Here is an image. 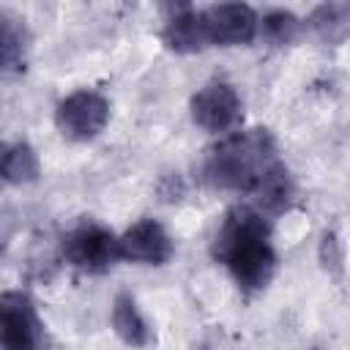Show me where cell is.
I'll return each mask as SVG.
<instances>
[{
	"instance_id": "obj_1",
	"label": "cell",
	"mask_w": 350,
	"mask_h": 350,
	"mask_svg": "<svg viewBox=\"0 0 350 350\" xmlns=\"http://www.w3.org/2000/svg\"><path fill=\"white\" fill-rule=\"evenodd\" d=\"M211 257L230 271L246 295L265 290L279 265L268 219L252 205L230 208L211 241Z\"/></svg>"
},
{
	"instance_id": "obj_2",
	"label": "cell",
	"mask_w": 350,
	"mask_h": 350,
	"mask_svg": "<svg viewBox=\"0 0 350 350\" xmlns=\"http://www.w3.org/2000/svg\"><path fill=\"white\" fill-rule=\"evenodd\" d=\"M284 161L279 159L276 139L268 129L254 126L224 137L213 145L202 164V178L208 186L221 191H238L254 197V191L279 170Z\"/></svg>"
},
{
	"instance_id": "obj_3",
	"label": "cell",
	"mask_w": 350,
	"mask_h": 350,
	"mask_svg": "<svg viewBox=\"0 0 350 350\" xmlns=\"http://www.w3.org/2000/svg\"><path fill=\"white\" fill-rule=\"evenodd\" d=\"M63 260L79 273H107L118 260V235L98 221H79L63 235Z\"/></svg>"
},
{
	"instance_id": "obj_4",
	"label": "cell",
	"mask_w": 350,
	"mask_h": 350,
	"mask_svg": "<svg viewBox=\"0 0 350 350\" xmlns=\"http://www.w3.org/2000/svg\"><path fill=\"white\" fill-rule=\"evenodd\" d=\"M109 120V101L90 88L74 90L55 107V126L71 142L96 139Z\"/></svg>"
},
{
	"instance_id": "obj_5",
	"label": "cell",
	"mask_w": 350,
	"mask_h": 350,
	"mask_svg": "<svg viewBox=\"0 0 350 350\" xmlns=\"http://www.w3.org/2000/svg\"><path fill=\"white\" fill-rule=\"evenodd\" d=\"M0 350H44V323L22 290L0 293Z\"/></svg>"
},
{
	"instance_id": "obj_6",
	"label": "cell",
	"mask_w": 350,
	"mask_h": 350,
	"mask_svg": "<svg viewBox=\"0 0 350 350\" xmlns=\"http://www.w3.org/2000/svg\"><path fill=\"white\" fill-rule=\"evenodd\" d=\"M205 46H246L257 38V11L246 3H216L200 8Z\"/></svg>"
},
{
	"instance_id": "obj_7",
	"label": "cell",
	"mask_w": 350,
	"mask_h": 350,
	"mask_svg": "<svg viewBox=\"0 0 350 350\" xmlns=\"http://www.w3.org/2000/svg\"><path fill=\"white\" fill-rule=\"evenodd\" d=\"M191 120L208 134H227L243 120V101L230 82H208L189 101Z\"/></svg>"
},
{
	"instance_id": "obj_8",
	"label": "cell",
	"mask_w": 350,
	"mask_h": 350,
	"mask_svg": "<svg viewBox=\"0 0 350 350\" xmlns=\"http://www.w3.org/2000/svg\"><path fill=\"white\" fill-rule=\"evenodd\" d=\"M175 243L161 221L142 216L134 221L123 235H118V254L120 260L139 262V265H164L170 262Z\"/></svg>"
},
{
	"instance_id": "obj_9",
	"label": "cell",
	"mask_w": 350,
	"mask_h": 350,
	"mask_svg": "<svg viewBox=\"0 0 350 350\" xmlns=\"http://www.w3.org/2000/svg\"><path fill=\"white\" fill-rule=\"evenodd\" d=\"M161 41L167 49L178 52V55H194L208 49L205 46V36H202V22H200V8L194 5H178L172 8L164 30H161Z\"/></svg>"
},
{
	"instance_id": "obj_10",
	"label": "cell",
	"mask_w": 350,
	"mask_h": 350,
	"mask_svg": "<svg viewBox=\"0 0 350 350\" xmlns=\"http://www.w3.org/2000/svg\"><path fill=\"white\" fill-rule=\"evenodd\" d=\"M112 331L118 334V339L129 347H150L153 345V328L145 320V314L139 312L134 295L129 293H118L112 301Z\"/></svg>"
},
{
	"instance_id": "obj_11",
	"label": "cell",
	"mask_w": 350,
	"mask_h": 350,
	"mask_svg": "<svg viewBox=\"0 0 350 350\" xmlns=\"http://www.w3.org/2000/svg\"><path fill=\"white\" fill-rule=\"evenodd\" d=\"M27 52H30L27 25L19 16L0 11V71H22L27 63Z\"/></svg>"
},
{
	"instance_id": "obj_12",
	"label": "cell",
	"mask_w": 350,
	"mask_h": 350,
	"mask_svg": "<svg viewBox=\"0 0 350 350\" xmlns=\"http://www.w3.org/2000/svg\"><path fill=\"white\" fill-rule=\"evenodd\" d=\"M41 172L38 164V153L30 142L19 139V142H8L5 159H3V172H0V183H11V186H27L36 183Z\"/></svg>"
},
{
	"instance_id": "obj_13",
	"label": "cell",
	"mask_w": 350,
	"mask_h": 350,
	"mask_svg": "<svg viewBox=\"0 0 350 350\" xmlns=\"http://www.w3.org/2000/svg\"><path fill=\"white\" fill-rule=\"evenodd\" d=\"M350 3H323L309 14V27L328 44H336L347 36Z\"/></svg>"
},
{
	"instance_id": "obj_14",
	"label": "cell",
	"mask_w": 350,
	"mask_h": 350,
	"mask_svg": "<svg viewBox=\"0 0 350 350\" xmlns=\"http://www.w3.org/2000/svg\"><path fill=\"white\" fill-rule=\"evenodd\" d=\"M301 19L293 14V11H284V8H271L262 14V19L257 22V36H262L268 44L273 46H284V44H293L298 36H301Z\"/></svg>"
},
{
	"instance_id": "obj_15",
	"label": "cell",
	"mask_w": 350,
	"mask_h": 350,
	"mask_svg": "<svg viewBox=\"0 0 350 350\" xmlns=\"http://www.w3.org/2000/svg\"><path fill=\"white\" fill-rule=\"evenodd\" d=\"M320 260L325 268H339L342 265V254H339V243H336V235L334 232H323V241H320Z\"/></svg>"
},
{
	"instance_id": "obj_16",
	"label": "cell",
	"mask_w": 350,
	"mask_h": 350,
	"mask_svg": "<svg viewBox=\"0 0 350 350\" xmlns=\"http://www.w3.org/2000/svg\"><path fill=\"white\" fill-rule=\"evenodd\" d=\"M5 150H8V142L0 139V172H3V159H5Z\"/></svg>"
}]
</instances>
